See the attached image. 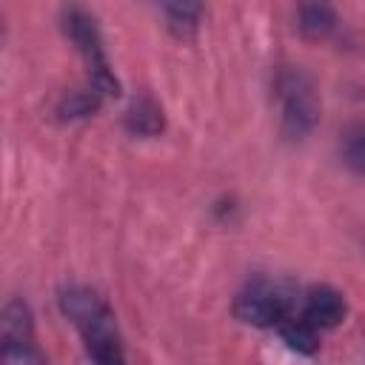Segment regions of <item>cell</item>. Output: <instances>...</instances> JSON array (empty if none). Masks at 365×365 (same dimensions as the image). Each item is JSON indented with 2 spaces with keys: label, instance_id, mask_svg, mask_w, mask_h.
<instances>
[{
  "label": "cell",
  "instance_id": "3",
  "mask_svg": "<svg viewBox=\"0 0 365 365\" xmlns=\"http://www.w3.org/2000/svg\"><path fill=\"white\" fill-rule=\"evenodd\" d=\"M63 31L68 34V40L83 54V60L88 66L91 86L100 94H114L117 97L120 94V83H117V77H114V71L108 66V57H106V48H103V40H100L94 17L80 6H68V9H63Z\"/></svg>",
  "mask_w": 365,
  "mask_h": 365
},
{
  "label": "cell",
  "instance_id": "7",
  "mask_svg": "<svg viewBox=\"0 0 365 365\" xmlns=\"http://www.w3.org/2000/svg\"><path fill=\"white\" fill-rule=\"evenodd\" d=\"M163 125H165L163 108H160L148 94L137 97V100L131 103V108L125 111V128H128L134 137H154V134L163 131Z\"/></svg>",
  "mask_w": 365,
  "mask_h": 365
},
{
  "label": "cell",
  "instance_id": "5",
  "mask_svg": "<svg viewBox=\"0 0 365 365\" xmlns=\"http://www.w3.org/2000/svg\"><path fill=\"white\" fill-rule=\"evenodd\" d=\"M234 317L240 322H248L257 328L279 325L288 317V299L271 282L254 279L234 297Z\"/></svg>",
  "mask_w": 365,
  "mask_h": 365
},
{
  "label": "cell",
  "instance_id": "4",
  "mask_svg": "<svg viewBox=\"0 0 365 365\" xmlns=\"http://www.w3.org/2000/svg\"><path fill=\"white\" fill-rule=\"evenodd\" d=\"M3 365H48L46 354L34 342L31 311L23 299H9L0 319Z\"/></svg>",
  "mask_w": 365,
  "mask_h": 365
},
{
  "label": "cell",
  "instance_id": "1",
  "mask_svg": "<svg viewBox=\"0 0 365 365\" xmlns=\"http://www.w3.org/2000/svg\"><path fill=\"white\" fill-rule=\"evenodd\" d=\"M60 311L83 334L86 351L94 365H125L120 331L108 302L88 285H66L60 291Z\"/></svg>",
  "mask_w": 365,
  "mask_h": 365
},
{
  "label": "cell",
  "instance_id": "12",
  "mask_svg": "<svg viewBox=\"0 0 365 365\" xmlns=\"http://www.w3.org/2000/svg\"><path fill=\"white\" fill-rule=\"evenodd\" d=\"M354 154H356V160H359V165H362V171H365V137L356 143V151H354Z\"/></svg>",
  "mask_w": 365,
  "mask_h": 365
},
{
  "label": "cell",
  "instance_id": "11",
  "mask_svg": "<svg viewBox=\"0 0 365 365\" xmlns=\"http://www.w3.org/2000/svg\"><path fill=\"white\" fill-rule=\"evenodd\" d=\"M163 11L168 20V29L177 37H191L200 26V17H202L200 3H168V6H163Z\"/></svg>",
  "mask_w": 365,
  "mask_h": 365
},
{
  "label": "cell",
  "instance_id": "10",
  "mask_svg": "<svg viewBox=\"0 0 365 365\" xmlns=\"http://www.w3.org/2000/svg\"><path fill=\"white\" fill-rule=\"evenodd\" d=\"M100 97L103 94L94 86L66 91L60 97V103H57V117L60 120H86V117H91L100 108Z\"/></svg>",
  "mask_w": 365,
  "mask_h": 365
},
{
  "label": "cell",
  "instance_id": "8",
  "mask_svg": "<svg viewBox=\"0 0 365 365\" xmlns=\"http://www.w3.org/2000/svg\"><path fill=\"white\" fill-rule=\"evenodd\" d=\"M299 31L305 34V37H311V40H322V37H328V34H334L336 31V26H339V17H336V11L331 9V6H325V3H305V6H299Z\"/></svg>",
  "mask_w": 365,
  "mask_h": 365
},
{
  "label": "cell",
  "instance_id": "2",
  "mask_svg": "<svg viewBox=\"0 0 365 365\" xmlns=\"http://www.w3.org/2000/svg\"><path fill=\"white\" fill-rule=\"evenodd\" d=\"M279 100V128L288 140L308 137L319 123V97L314 83L299 68H282L274 83Z\"/></svg>",
  "mask_w": 365,
  "mask_h": 365
},
{
  "label": "cell",
  "instance_id": "6",
  "mask_svg": "<svg viewBox=\"0 0 365 365\" xmlns=\"http://www.w3.org/2000/svg\"><path fill=\"white\" fill-rule=\"evenodd\" d=\"M345 317V297L331 288V285H314L305 291L302 302V319H308L317 331L319 328H334Z\"/></svg>",
  "mask_w": 365,
  "mask_h": 365
},
{
  "label": "cell",
  "instance_id": "9",
  "mask_svg": "<svg viewBox=\"0 0 365 365\" xmlns=\"http://www.w3.org/2000/svg\"><path fill=\"white\" fill-rule=\"evenodd\" d=\"M277 328H279V336L285 339V345L297 354H314L319 348V331L302 317H285Z\"/></svg>",
  "mask_w": 365,
  "mask_h": 365
}]
</instances>
